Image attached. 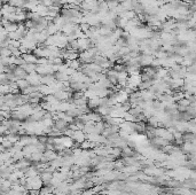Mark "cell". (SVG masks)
I'll list each match as a JSON object with an SVG mask.
<instances>
[{
	"mask_svg": "<svg viewBox=\"0 0 196 195\" xmlns=\"http://www.w3.org/2000/svg\"><path fill=\"white\" fill-rule=\"evenodd\" d=\"M16 84H17V86H19L21 92H22L23 90H25L26 87H29V85H30L26 79H17V80H16Z\"/></svg>",
	"mask_w": 196,
	"mask_h": 195,
	"instance_id": "7c38bea8",
	"label": "cell"
},
{
	"mask_svg": "<svg viewBox=\"0 0 196 195\" xmlns=\"http://www.w3.org/2000/svg\"><path fill=\"white\" fill-rule=\"evenodd\" d=\"M22 68H23V69H24L28 74L37 72V64H36V63H25V64H24Z\"/></svg>",
	"mask_w": 196,
	"mask_h": 195,
	"instance_id": "8fae6325",
	"label": "cell"
},
{
	"mask_svg": "<svg viewBox=\"0 0 196 195\" xmlns=\"http://www.w3.org/2000/svg\"><path fill=\"white\" fill-rule=\"evenodd\" d=\"M19 26H20V23H15V22H8L5 26L6 30L8 32H15V31L19 30Z\"/></svg>",
	"mask_w": 196,
	"mask_h": 195,
	"instance_id": "30bf717a",
	"label": "cell"
},
{
	"mask_svg": "<svg viewBox=\"0 0 196 195\" xmlns=\"http://www.w3.org/2000/svg\"><path fill=\"white\" fill-rule=\"evenodd\" d=\"M107 4H108L109 10H115L120 2H118L117 0H107Z\"/></svg>",
	"mask_w": 196,
	"mask_h": 195,
	"instance_id": "4fadbf2b",
	"label": "cell"
},
{
	"mask_svg": "<svg viewBox=\"0 0 196 195\" xmlns=\"http://www.w3.org/2000/svg\"><path fill=\"white\" fill-rule=\"evenodd\" d=\"M55 78H56V80H59V82L66 83V82H69L71 77H69L66 72L57 71V72H55Z\"/></svg>",
	"mask_w": 196,
	"mask_h": 195,
	"instance_id": "9c48e42d",
	"label": "cell"
},
{
	"mask_svg": "<svg viewBox=\"0 0 196 195\" xmlns=\"http://www.w3.org/2000/svg\"><path fill=\"white\" fill-rule=\"evenodd\" d=\"M22 57L24 59V61L26 62V63H36L37 64V61H38V57H37V55L32 52V53H26V54H23L22 55Z\"/></svg>",
	"mask_w": 196,
	"mask_h": 195,
	"instance_id": "52a82bcc",
	"label": "cell"
},
{
	"mask_svg": "<svg viewBox=\"0 0 196 195\" xmlns=\"http://www.w3.org/2000/svg\"><path fill=\"white\" fill-rule=\"evenodd\" d=\"M84 132L80 131V130H76L75 131V134H73V139L75 140H77V141H83L84 140Z\"/></svg>",
	"mask_w": 196,
	"mask_h": 195,
	"instance_id": "5bb4252c",
	"label": "cell"
},
{
	"mask_svg": "<svg viewBox=\"0 0 196 195\" xmlns=\"http://www.w3.org/2000/svg\"><path fill=\"white\" fill-rule=\"evenodd\" d=\"M39 92H40L44 97H47V95H51V94H53V90H52L51 86L41 84L40 86H39Z\"/></svg>",
	"mask_w": 196,
	"mask_h": 195,
	"instance_id": "ba28073f",
	"label": "cell"
},
{
	"mask_svg": "<svg viewBox=\"0 0 196 195\" xmlns=\"http://www.w3.org/2000/svg\"><path fill=\"white\" fill-rule=\"evenodd\" d=\"M46 31L48 32L49 36H54V35H56L59 32H61L60 29H59V26H57L55 23H53V22H49V23H48V26H47V28H46Z\"/></svg>",
	"mask_w": 196,
	"mask_h": 195,
	"instance_id": "8992f818",
	"label": "cell"
},
{
	"mask_svg": "<svg viewBox=\"0 0 196 195\" xmlns=\"http://www.w3.org/2000/svg\"><path fill=\"white\" fill-rule=\"evenodd\" d=\"M0 83H1V85H10L12 84L6 74H1L0 75Z\"/></svg>",
	"mask_w": 196,
	"mask_h": 195,
	"instance_id": "9a60e30c",
	"label": "cell"
},
{
	"mask_svg": "<svg viewBox=\"0 0 196 195\" xmlns=\"http://www.w3.org/2000/svg\"><path fill=\"white\" fill-rule=\"evenodd\" d=\"M141 83H142L141 75H132L127 79V86L132 87L134 91H137V90H139V86Z\"/></svg>",
	"mask_w": 196,
	"mask_h": 195,
	"instance_id": "6da1fadb",
	"label": "cell"
},
{
	"mask_svg": "<svg viewBox=\"0 0 196 195\" xmlns=\"http://www.w3.org/2000/svg\"><path fill=\"white\" fill-rule=\"evenodd\" d=\"M191 29H193V30H195V31H196V23H195V24H194V26H193V28H191Z\"/></svg>",
	"mask_w": 196,
	"mask_h": 195,
	"instance_id": "e0dca14e",
	"label": "cell"
},
{
	"mask_svg": "<svg viewBox=\"0 0 196 195\" xmlns=\"http://www.w3.org/2000/svg\"><path fill=\"white\" fill-rule=\"evenodd\" d=\"M7 56H12V51H10V48L9 47L1 48V57H7Z\"/></svg>",
	"mask_w": 196,
	"mask_h": 195,
	"instance_id": "2e32d148",
	"label": "cell"
},
{
	"mask_svg": "<svg viewBox=\"0 0 196 195\" xmlns=\"http://www.w3.org/2000/svg\"><path fill=\"white\" fill-rule=\"evenodd\" d=\"M87 106L92 111H95L100 107V98L95 97V98H92V99H88Z\"/></svg>",
	"mask_w": 196,
	"mask_h": 195,
	"instance_id": "277c9868",
	"label": "cell"
},
{
	"mask_svg": "<svg viewBox=\"0 0 196 195\" xmlns=\"http://www.w3.org/2000/svg\"><path fill=\"white\" fill-rule=\"evenodd\" d=\"M41 75H39L38 72H32V74H29L28 77H26V80L29 82L30 85H33V86H39L41 85Z\"/></svg>",
	"mask_w": 196,
	"mask_h": 195,
	"instance_id": "7a4b0ae2",
	"label": "cell"
},
{
	"mask_svg": "<svg viewBox=\"0 0 196 195\" xmlns=\"http://www.w3.org/2000/svg\"><path fill=\"white\" fill-rule=\"evenodd\" d=\"M54 128H56V130H59V131H67L68 128H70V124L66 119L56 118L55 119V123H54Z\"/></svg>",
	"mask_w": 196,
	"mask_h": 195,
	"instance_id": "3957f363",
	"label": "cell"
},
{
	"mask_svg": "<svg viewBox=\"0 0 196 195\" xmlns=\"http://www.w3.org/2000/svg\"><path fill=\"white\" fill-rule=\"evenodd\" d=\"M55 82H56L55 75H45V76L41 77V84H44V85L51 86V85H53Z\"/></svg>",
	"mask_w": 196,
	"mask_h": 195,
	"instance_id": "5b68a950",
	"label": "cell"
}]
</instances>
